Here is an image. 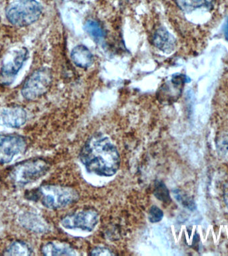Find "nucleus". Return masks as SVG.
I'll list each match as a JSON object with an SVG mask.
<instances>
[{
    "mask_svg": "<svg viewBox=\"0 0 228 256\" xmlns=\"http://www.w3.org/2000/svg\"><path fill=\"white\" fill-rule=\"evenodd\" d=\"M154 194L157 199L164 202V204H169L172 201L169 190L164 182L158 181V180L155 182Z\"/></svg>",
    "mask_w": 228,
    "mask_h": 256,
    "instance_id": "nucleus-18",
    "label": "nucleus"
},
{
    "mask_svg": "<svg viewBox=\"0 0 228 256\" xmlns=\"http://www.w3.org/2000/svg\"><path fill=\"white\" fill-rule=\"evenodd\" d=\"M27 148L25 138L15 134H0V164L10 163Z\"/></svg>",
    "mask_w": 228,
    "mask_h": 256,
    "instance_id": "nucleus-7",
    "label": "nucleus"
},
{
    "mask_svg": "<svg viewBox=\"0 0 228 256\" xmlns=\"http://www.w3.org/2000/svg\"><path fill=\"white\" fill-rule=\"evenodd\" d=\"M175 2L182 11L190 13L200 8L212 9L215 0H175Z\"/></svg>",
    "mask_w": 228,
    "mask_h": 256,
    "instance_id": "nucleus-15",
    "label": "nucleus"
},
{
    "mask_svg": "<svg viewBox=\"0 0 228 256\" xmlns=\"http://www.w3.org/2000/svg\"><path fill=\"white\" fill-rule=\"evenodd\" d=\"M53 76L48 68H41L29 76L22 86L21 94L24 99L33 101L47 93L51 87Z\"/></svg>",
    "mask_w": 228,
    "mask_h": 256,
    "instance_id": "nucleus-5",
    "label": "nucleus"
},
{
    "mask_svg": "<svg viewBox=\"0 0 228 256\" xmlns=\"http://www.w3.org/2000/svg\"><path fill=\"white\" fill-rule=\"evenodd\" d=\"M90 256H109L115 255V254L109 248L106 247H101V246H98V247L94 248L90 251Z\"/></svg>",
    "mask_w": 228,
    "mask_h": 256,
    "instance_id": "nucleus-21",
    "label": "nucleus"
},
{
    "mask_svg": "<svg viewBox=\"0 0 228 256\" xmlns=\"http://www.w3.org/2000/svg\"><path fill=\"white\" fill-rule=\"evenodd\" d=\"M224 200L226 206L228 208V187L226 188L224 194Z\"/></svg>",
    "mask_w": 228,
    "mask_h": 256,
    "instance_id": "nucleus-24",
    "label": "nucleus"
},
{
    "mask_svg": "<svg viewBox=\"0 0 228 256\" xmlns=\"http://www.w3.org/2000/svg\"><path fill=\"white\" fill-rule=\"evenodd\" d=\"M28 194V198L40 200L49 209H59L75 203L79 194L74 188L58 185H43Z\"/></svg>",
    "mask_w": 228,
    "mask_h": 256,
    "instance_id": "nucleus-2",
    "label": "nucleus"
},
{
    "mask_svg": "<svg viewBox=\"0 0 228 256\" xmlns=\"http://www.w3.org/2000/svg\"><path fill=\"white\" fill-rule=\"evenodd\" d=\"M99 221L97 212L94 210H84L64 217L61 224L66 229H80L92 232Z\"/></svg>",
    "mask_w": 228,
    "mask_h": 256,
    "instance_id": "nucleus-9",
    "label": "nucleus"
},
{
    "mask_svg": "<svg viewBox=\"0 0 228 256\" xmlns=\"http://www.w3.org/2000/svg\"><path fill=\"white\" fill-rule=\"evenodd\" d=\"M71 58L78 67L88 69L94 63V56L87 47L78 45L72 50Z\"/></svg>",
    "mask_w": 228,
    "mask_h": 256,
    "instance_id": "nucleus-13",
    "label": "nucleus"
},
{
    "mask_svg": "<svg viewBox=\"0 0 228 256\" xmlns=\"http://www.w3.org/2000/svg\"><path fill=\"white\" fill-rule=\"evenodd\" d=\"M174 197L177 200L180 204H181L184 207L187 208V209L194 211L196 209V206L195 202L193 201V200L191 198L189 197L180 190H175L174 192Z\"/></svg>",
    "mask_w": 228,
    "mask_h": 256,
    "instance_id": "nucleus-19",
    "label": "nucleus"
},
{
    "mask_svg": "<svg viewBox=\"0 0 228 256\" xmlns=\"http://www.w3.org/2000/svg\"><path fill=\"white\" fill-rule=\"evenodd\" d=\"M152 43L160 51L166 54L173 52L176 47V40L165 28L156 30L152 38Z\"/></svg>",
    "mask_w": 228,
    "mask_h": 256,
    "instance_id": "nucleus-11",
    "label": "nucleus"
},
{
    "mask_svg": "<svg viewBox=\"0 0 228 256\" xmlns=\"http://www.w3.org/2000/svg\"><path fill=\"white\" fill-rule=\"evenodd\" d=\"M42 11L41 4L36 0H18L8 6L6 16L12 25L26 27L37 22Z\"/></svg>",
    "mask_w": 228,
    "mask_h": 256,
    "instance_id": "nucleus-4",
    "label": "nucleus"
},
{
    "mask_svg": "<svg viewBox=\"0 0 228 256\" xmlns=\"http://www.w3.org/2000/svg\"><path fill=\"white\" fill-rule=\"evenodd\" d=\"M28 54L26 48H20L10 54L0 70V84L2 86H7L13 84L27 60Z\"/></svg>",
    "mask_w": 228,
    "mask_h": 256,
    "instance_id": "nucleus-6",
    "label": "nucleus"
},
{
    "mask_svg": "<svg viewBox=\"0 0 228 256\" xmlns=\"http://www.w3.org/2000/svg\"><path fill=\"white\" fill-rule=\"evenodd\" d=\"M218 148L220 151L224 154H228V135L224 136L218 142Z\"/></svg>",
    "mask_w": 228,
    "mask_h": 256,
    "instance_id": "nucleus-22",
    "label": "nucleus"
},
{
    "mask_svg": "<svg viewBox=\"0 0 228 256\" xmlns=\"http://www.w3.org/2000/svg\"><path fill=\"white\" fill-rule=\"evenodd\" d=\"M224 32L226 39L227 40L228 42V18L227 20H226L225 24H224Z\"/></svg>",
    "mask_w": 228,
    "mask_h": 256,
    "instance_id": "nucleus-23",
    "label": "nucleus"
},
{
    "mask_svg": "<svg viewBox=\"0 0 228 256\" xmlns=\"http://www.w3.org/2000/svg\"><path fill=\"white\" fill-rule=\"evenodd\" d=\"M42 253L44 256H76V250L65 242H48L42 248Z\"/></svg>",
    "mask_w": 228,
    "mask_h": 256,
    "instance_id": "nucleus-12",
    "label": "nucleus"
},
{
    "mask_svg": "<svg viewBox=\"0 0 228 256\" xmlns=\"http://www.w3.org/2000/svg\"><path fill=\"white\" fill-rule=\"evenodd\" d=\"M163 216V211L157 206H154L150 208L149 214H148V219L152 223H156L161 221Z\"/></svg>",
    "mask_w": 228,
    "mask_h": 256,
    "instance_id": "nucleus-20",
    "label": "nucleus"
},
{
    "mask_svg": "<svg viewBox=\"0 0 228 256\" xmlns=\"http://www.w3.org/2000/svg\"><path fill=\"white\" fill-rule=\"evenodd\" d=\"M28 114L21 106H10L0 110V125L10 128H19L26 124Z\"/></svg>",
    "mask_w": 228,
    "mask_h": 256,
    "instance_id": "nucleus-10",
    "label": "nucleus"
},
{
    "mask_svg": "<svg viewBox=\"0 0 228 256\" xmlns=\"http://www.w3.org/2000/svg\"><path fill=\"white\" fill-rule=\"evenodd\" d=\"M80 158L88 172L105 177L115 175L120 166L117 148L109 138L102 135L88 140L82 148Z\"/></svg>",
    "mask_w": 228,
    "mask_h": 256,
    "instance_id": "nucleus-1",
    "label": "nucleus"
},
{
    "mask_svg": "<svg viewBox=\"0 0 228 256\" xmlns=\"http://www.w3.org/2000/svg\"><path fill=\"white\" fill-rule=\"evenodd\" d=\"M4 254L6 256H30L32 254V250L26 242L18 240L10 244Z\"/></svg>",
    "mask_w": 228,
    "mask_h": 256,
    "instance_id": "nucleus-16",
    "label": "nucleus"
},
{
    "mask_svg": "<svg viewBox=\"0 0 228 256\" xmlns=\"http://www.w3.org/2000/svg\"><path fill=\"white\" fill-rule=\"evenodd\" d=\"M20 221L24 228L32 232L43 233L47 231V224L41 218L35 214H24L20 217Z\"/></svg>",
    "mask_w": 228,
    "mask_h": 256,
    "instance_id": "nucleus-14",
    "label": "nucleus"
},
{
    "mask_svg": "<svg viewBox=\"0 0 228 256\" xmlns=\"http://www.w3.org/2000/svg\"><path fill=\"white\" fill-rule=\"evenodd\" d=\"M84 30L92 38L99 42L105 37L103 28L98 22L89 20L84 24Z\"/></svg>",
    "mask_w": 228,
    "mask_h": 256,
    "instance_id": "nucleus-17",
    "label": "nucleus"
},
{
    "mask_svg": "<svg viewBox=\"0 0 228 256\" xmlns=\"http://www.w3.org/2000/svg\"><path fill=\"white\" fill-rule=\"evenodd\" d=\"M184 74H176L164 82L157 92L158 100L162 104H170L177 101L182 95L184 85L189 82Z\"/></svg>",
    "mask_w": 228,
    "mask_h": 256,
    "instance_id": "nucleus-8",
    "label": "nucleus"
},
{
    "mask_svg": "<svg viewBox=\"0 0 228 256\" xmlns=\"http://www.w3.org/2000/svg\"><path fill=\"white\" fill-rule=\"evenodd\" d=\"M50 168V164L42 158L25 160L12 167L10 180L14 185L21 187L43 177Z\"/></svg>",
    "mask_w": 228,
    "mask_h": 256,
    "instance_id": "nucleus-3",
    "label": "nucleus"
}]
</instances>
